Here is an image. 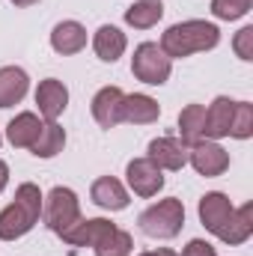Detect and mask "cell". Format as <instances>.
<instances>
[{
    "instance_id": "cell-1",
    "label": "cell",
    "mask_w": 253,
    "mask_h": 256,
    "mask_svg": "<svg viewBox=\"0 0 253 256\" xmlns=\"http://www.w3.org/2000/svg\"><path fill=\"white\" fill-rule=\"evenodd\" d=\"M220 42V30L212 24V21H200V18H190L182 24H173L167 27V33L161 36V51L170 57V60H182L190 54H200V51H212L218 48Z\"/></svg>"
},
{
    "instance_id": "cell-2",
    "label": "cell",
    "mask_w": 253,
    "mask_h": 256,
    "mask_svg": "<svg viewBox=\"0 0 253 256\" xmlns=\"http://www.w3.org/2000/svg\"><path fill=\"white\" fill-rule=\"evenodd\" d=\"M42 202H45V196L39 191V185H33V182L18 185L15 202H9L0 212V242H15V238L27 236L39 224Z\"/></svg>"
},
{
    "instance_id": "cell-3",
    "label": "cell",
    "mask_w": 253,
    "mask_h": 256,
    "mask_svg": "<svg viewBox=\"0 0 253 256\" xmlns=\"http://www.w3.org/2000/svg\"><path fill=\"white\" fill-rule=\"evenodd\" d=\"M137 224H140V230H143L149 238H161V242L176 238V236L182 232V226H185V206H182V200H176V196L158 200L155 206H149V208L137 218Z\"/></svg>"
},
{
    "instance_id": "cell-4",
    "label": "cell",
    "mask_w": 253,
    "mask_h": 256,
    "mask_svg": "<svg viewBox=\"0 0 253 256\" xmlns=\"http://www.w3.org/2000/svg\"><path fill=\"white\" fill-rule=\"evenodd\" d=\"M42 218H45V226L57 236H66L78 220H80V202H78V194L72 188L57 185L54 191L45 196L42 202Z\"/></svg>"
},
{
    "instance_id": "cell-5",
    "label": "cell",
    "mask_w": 253,
    "mask_h": 256,
    "mask_svg": "<svg viewBox=\"0 0 253 256\" xmlns=\"http://www.w3.org/2000/svg\"><path fill=\"white\" fill-rule=\"evenodd\" d=\"M173 72V60L161 51L158 42H143L134 48V57H131V74L149 86H161L167 84Z\"/></svg>"
},
{
    "instance_id": "cell-6",
    "label": "cell",
    "mask_w": 253,
    "mask_h": 256,
    "mask_svg": "<svg viewBox=\"0 0 253 256\" xmlns=\"http://www.w3.org/2000/svg\"><path fill=\"white\" fill-rule=\"evenodd\" d=\"M188 164L206 179H214L220 173H226L230 167V152L218 143V140H196L188 146Z\"/></svg>"
},
{
    "instance_id": "cell-7",
    "label": "cell",
    "mask_w": 253,
    "mask_h": 256,
    "mask_svg": "<svg viewBox=\"0 0 253 256\" xmlns=\"http://www.w3.org/2000/svg\"><path fill=\"white\" fill-rule=\"evenodd\" d=\"M126 179H128V188L137 194V196H155V194L164 188V170L155 161H149V158L128 161Z\"/></svg>"
},
{
    "instance_id": "cell-8",
    "label": "cell",
    "mask_w": 253,
    "mask_h": 256,
    "mask_svg": "<svg viewBox=\"0 0 253 256\" xmlns=\"http://www.w3.org/2000/svg\"><path fill=\"white\" fill-rule=\"evenodd\" d=\"M149 161H155L161 170H182L188 164V143L179 137H155L149 143Z\"/></svg>"
},
{
    "instance_id": "cell-9",
    "label": "cell",
    "mask_w": 253,
    "mask_h": 256,
    "mask_svg": "<svg viewBox=\"0 0 253 256\" xmlns=\"http://www.w3.org/2000/svg\"><path fill=\"white\" fill-rule=\"evenodd\" d=\"M122 102L126 92L120 86H104L92 96V120L102 128H116L122 122Z\"/></svg>"
},
{
    "instance_id": "cell-10",
    "label": "cell",
    "mask_w": 253,
    "mask_h": 256,
    "mask_svg": "<svg viewBox=\"0 0 253 256\" xmlns=\"http://www.w3.org/2000/svg\"><path fill=\"white\" fill-rule=\"evenodd\" d=\"M36 104H39V114L48 122H57V116L68 108V90H66V84L57 80V78H45L36 86Z\"/></svg>"
},
{
    "instance_id": "cell-11",
    "label": "cell",
    "mask_w": 253,
    "mask_h": 256,
    "mask_svg": "<svg viewBox=\"0 0 253 256\" xmlns=\"http://www.w3.org/2000/svg\"><path fill=\"white\" fill-rule=\"evenodd\" d=\"M90 196H92V202H96L98 208H104V212H122V208H128V202H131L126 185H122L120 179H114V176L96 179L92 188H90Z\"/></svg>"
},
{
    "instance_id": "cell-12",
    "label": "cell",
    "mask_w": 253,
    "mask_h": 256,
    "mask_svg": "<svg viewBox=\"0 0 253 256\" xmlns=\"http://www.w3.org/2000/svg\"><path fill=\"white\" fill-rule=\"evenodd\" d=\"M110 230H116V224H110V220H104V218H80L66 236H60L63 242H68V244H74V248H96Z\"/></svg>"
},
{
    "instance_id": "cell-13",
    "label": "cell",
    "mask_w": 253,
    "mask_h": 256,
    "mask_svg": "<svg viewBox=\"0 0 253 256\" xmlns=\"http://www.w3.org/2000/svg\"><path fill=\"white\" fill-rule=\"evenodd\" d=\"M200 224L208 230V232H220L224 230V224H226V218L232 214V202H230V196L220 191H212L206 194L202 200H200Z\"/></svg>"
},
{
    "instance_id": "cell-14",
    "label": "cell",
    "mask_w": 253,
    "mask_h": 256,
    "mask_svg": "<svg viewBox=\"0 0 253 256\" xmlns=\"http://www.w3.org/2000/svg\"><path fill=\"white\" fill-rule=\"evenodd\" d=\"M126 48H128L126 33L120 27H114V24H102L96 30V36H92V51H96V57L102 63H116L126 54Z\"/></svg>"
},
{
    "instance_id": "cell-15",
    "label": "cell",
    "mask_w": 253,
    "mask_h": 256,
    "mask_svg": "<svg viewBox=\"0 0 253 256\" xmlns=\"http://www.w3.org/2000/svg\"><path fill=\"white\" fill-rule=\"evenodd\" d=\"M158 116H161V104L152 96H143V92L126 96V102H122V122L152 126V122H158Z\"/></svg>"
},
{
    "instance_id": "cell-16",
    "label": "cell",
    "mask_w": 253,
    "mask_h": 256,
    "mask_svg": "<svg viewBox=\"0 0 253 256\" xmlns=\"http://www.w3.org/2000/svg\"><path fill=\"white\" fill-rule=\"evenodd\" d=\"M51 48L57 54H78L86 48V27L78 24V21H60L54 30H51Z\"/></svg>"
},
{
    "instance_id": "cell-17",
    "label": "cell",
    "mask_w": 253,
    "mask_h": 256,
    "mask_svg": "<svg viewBox=\"0 0 253 256\" xmlns=\"http://www.w3.org/2000/svg\"><path fill=\"white\" fill-rule=\"evenodd\" d=\"M232 114H236V102L226 96H218L212 102V108L206 110V140H220L230 134L232 126Z\"/></svg>"
},
{
    "instance_id": "cell-18",
    "label": "cell",
    "mask_w": 253,
    "mask_h": 256,
    "mask_svg": "<svg viewBox=\"0 0 253 256\" xmlns=\"http://www.w3.org/2000/svg\"><path fill=\"white\" fill-rule=\"evenodd\" d=\"M30 90V78L24 68L18 66H3L0 68V108H12L18 104Z\"/></svg>"
},
{
    "instance_id": "cell-19",
    "label": "cell",
    "mask_w": 253,
    "mask_h": 256,
    "mask_svg": "<svg viewBox=\"0 0 253 256\" xmlns=\"http://www.w3.org/2000/svg\"><path fill=\"white\" fill-rule=\"evenodd\" d=\"M250 232H253V206L248 202L242 208H232V214L226 218V224L218 232V238L224 244H244L250 238Z\"/></svg>"
},
{
    "instance_id": "cell-20",
    "label": "cell",
    "mask_w": 253,
    "mask_h": 256,
    "mask_svg": "<svg viewBox=\"0 0 253 256\" xmlns=\"http://www.w3.org/2000/svg\"><path fill=\"white\" fill-rule=\"evenodd\" d=\"M39 131H42V120H39L36 114L24 110V114H18V116L6 126V140H9L15 149H30V146L36 143Z\"/></svg>"
},
{
    "instance_id": "cell-21",
    "label": "cell",
    "mask_w": 253,
    "mask_h": 256,
    "mask_svg": "<svg viewBox=\"0 0 253 256\" xmlns=\"http://www.w3.org/2000/svg\"><path fill=\"white\" fill-rule=\"evenodd\" d=\"M164 18V3L161 0H137L126 9V24L134 30H149Z\"/></svg>"
},
{
    "instance_id": "cell-22",
    "label": "cell",
    "mask_w": 253,
    "mask_h": 256,
    "mask_svg": "<svg viewBox=\"0 0 253 256\" xmlns=\"http://www.w3.org/2000/svg\"><path fill=\"white\" fill-rule=\"evenodd\" d=\"M202 137H206V108L202 104L182 108V114H179V140H185L190 146V143H196Z\"/></svg>"
},
{
    "instance_id": "cell-23",
    "label": "cell",
    "mask_w": 253,
    "mask_h": 256,
    "mask_svg": "<svg viewBox=\"0 0 253 256\" xmlns=\"http://www.w3.org/2000/svg\"><path fill=\"white\" fill-rule=\"evenodd\" d=\"M66 146V131L57 122H42V131H39V137H36V143L30 146L33 149V155L36 158H54V155H60Z\"/></svg>"
},
{
    "instance_id": "cell-24",
    "label": "cell",
    "mask_w": 253,
    "mask_h": 256,
    "mask_svg": "<svg viewBox=\"0 0 253 256\" xmlns=\"http://www.w3.org/2000/svg\"><path fill=\"white\" fill-rule=\"evenodd\" d=\"M131 248H134V238H131V232H126V230H110L92 250H96V256H131Z\"/></svg>"
},
{
    "instance_id": "cell-25",
    "label": "cell",
    "mask_w": 253,
    "mask_h": 256,
    "mask_svg": "<svg viewBox=\"0 0 253 256\" xmlns=\"http://www.w3.org/2000/svg\"><path fill=\"white\" fill-rule=\"evenodd\" d=\"M253 0H212V15L218 21H238L250 12Z\"/></svg>"
},
{
    "instance_id": "cell-26",
    "label": "cell",
    "mask_w": 253,
    "mask_h": 256,
    "mask_svg": "<svg viewBox=\"0 0 253 256\" xmlns=\"http://www.w3.org/2000/svg\"><path fill=\"white\" fill-rule=\"evenodd\" d=\"M230 134L236 140H248L253 134V104L250 102H236V114H232Z\"/></svg>"
},
{
    "instance_id": "cell-27",
    "label": "cell",
    "mask_w": 253,
    "mask_h": 256,
    "mask_svg": "<svg viewBox=\"0 0 253 256\" xmlns=\"http://www.w3.org/2000/svg\"><path fill=\"white\" fill-rule=\"evenodd\" d=\"M232 48H236L238 60L250 63V60H253V27H242V30L236 33V39H232Z\"/></svg>"
},
{
    "instance_id": "cell-28",
    "label": "cell",
    "mask_w": 253,
    "mask_h": 256,
    "mask_svg": "<svg viewBox=\"0 0 253 256\" xmlns=\"http://www.w3.org/2000/svg\"><path fill=\"white\" fill-rule=\"evenodd\" d=\"M182 256H218V254H214V248H212L208 242H202V238H190L188 248L182 250Z\"/></svg>"
},
{
    "instance_id": "cell-29",
    "label": "cell",
    "mask_w": 253,
    "mask_h": 256,
    "mask_svg": "<svg viewBox=\"0 0 253 256\" xmlns=\"http://www.w3.org/2000/svg\"><path fill=\"white\" fill-rule=\"evenodd\" d=\"M6 185H9V164H6V161H0V194H3Z\"/></svg>"
},
{
    "instance_id": "cell-30",
    "label": "cell",
    "mask_w": 253,
    "mask_h": 256,
    "mask_svg": "<svg viewBox=\"0 0 253 256\" xmlns=\"http://www.w3.org/2000/svg\"><path fill=\"white\" fill-rule=\"evenodd\" d=\"M9 3H15V6H21V9H27V6H36L39 0H9Z\"/></svg>"
},
{
    "instance_id": "cell-31",
    "label": "cell",
    "mask_w": 253,
    "mask_h": 256,
    "mask_svg": "<svg viewBox=\"0 0 253 256\" xmlns=\"http://www.w3.org/2000/svg\"><path fill=\"white\" fill-rule=\"evenodd\" d=\"M155 256H179V254H173V250H167V248H158V250H155Z\"/></svg>"
},
{
    "instance_id": "cell-32",
    "label": "cell",
    "mask_w": 253,
    "mask_h": 256,
    "mask_svg": "<svg viewBox=\"0 0 253 256\" xmlns=\"http://www.w3.org/2000/svg\"><path fill=\"white\" fill-rule=\"evenodd\" d=\"M140 256H155V250H146V254H140Z\"/></svg>"
},
{
    "instance_id": "cell-33",
    "label": "cell",
    "mask_w": 253,
    "mask_h": 256,
    "mask_svg": "<svg viewBox=\"0 0 253 256\" xmlns=\"http://www.w3.org/2000/svg\"><path fill=\"white\" fill-rule=\"evenodd\" d=\"M0 143H3V137H0Z\"/></svg>"
}]
</instances>
